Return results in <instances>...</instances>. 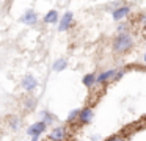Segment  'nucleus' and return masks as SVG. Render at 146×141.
I'll use <instances>...</instances> for the list:
<instances>
[{"mask_svg": "<svg viewBox=\"0 0 146 141\" xmlns=\"http://www.w3.org/2000/svg\"><path fill=\"white\" fill-rule=\"evenodd\" d=\"M107 141H126L124 138H121V136H111L110 140H107Z\"/></svg>", "mask_w": 146, "mask_h": 141, "instance_id": "aec40b11", "label": "nucleus"}, {"mask_svg": "<svg viewBox=\"0 0 146 141\" xmlns=\"http://www.w3.org/2000/svg\"><path fill=\"white\" fill-rule=\"evenodd\" d=\"M127 28H129V24H126V22L118 24V33H129V31H127Z\"/></svg>", "mask_w": 146, "mask_h": 141, "instance_id": "f3484780", "label": "nucleus"}, {"mask_svg": "<svg viewBox=\"0 0 146 141\" xmlns=\"http://www.w3.org/2000/svg\"><path fill=\"white\" fill-rule=\"evenodd\" d=\"M111 46H113V50L116 53H126L133 47V38L130 33H118Z\"/></svg>", "mask_w": 146, "mask_h": 141, "instance_id": "f257e3e1", "label": "nucleus"}, {"mask_svg": "<svg viewBox=\"0 0 146 141\" xmlns=\"http://www.w3.org/2000/svg\"><path fill=\"white\" fill-rule=\"evenodd\" d=\"M130 6L129 5H123V6H119V8H116L113 13H111V17H113V21H116V22H119V21H123L124 17H127V16L130 14Z\"/></svg>", "mask_w": 146, "mask_h": 141, "instance_id": "0eeeda50", "label": "nucleus"}, {"mask_svg": "<svg viewBox=\"0 0 146 141\" xmlns=\"http://www.w3.org/2000/svg\"><path fill=\"white\" fill-rule=\"evenodd\" d=\"M66 135H68L66 127L60 125V127H55L54 130L49 133V140H50V141H63L64 138H66Z\"/></svg>", "mask_w": 146, "mask_h": 141, "instance_id": "6e6552de", "label": "nucleus"}, {"mask_svg": "<svg viewBox=\"0 0 146 141\" xmlns=\"http://www.w3.org/2000/svg\"><path fill=\"white\" fill-rule=\"evenodd\" d=\"M140 22H141L143 27H146V14H141V16H140Z\"/></svg>", "mask_w": 146, "mask_h": 141, "instance_id": "6ab92c4d", "label": "nucleus"}, {"mask_svg": "<svg viewBox=\"0 0 146 141\" xmlns=\"http://www.w3.org/2000/svg\"><path fill=\"white\" fill-rule=\"evenodd\" d=\"M126 74V69H118V74H116V77H115V80L113 81H116V80H119L121 77H123V75Z\"/></svg>", "mask_w": 146, "mask_h": 141, "instance_id": "a211bd4d", "label": "nucleus"}, {"mask_svg": "<svg viewBox=\"0 0 146 141\" xmlns=\"http://www.w3.org/2000/svg\"><path fill=\"white\" fill-rule=\"evenodd\" d=\"M41 118H42V122H46V125L52 124V122H54L55 119H57L50 111H47V110H42V111H41Z\"/></svg>", "mask_w": 146, "mask_h": 141, "instance_id": "4468645a", "label": "nucleus"}, {"mask_svg": "<svg viewBox=\"0 0 146 141\" xmlns=\"http://www.w3.org/2000/svg\"><path fill=\"white\" fill-rule=\"evenodd\" d=\"M8 124H10L11 130H14V132H17L21 127H22V121H21V118H17V116H13V118H10Z\"/></svg>", "mask_w": 146, "mask_h": 141, "instance_id": "ddd939ff", "label": "nucleus"}, {"mask_svg": "<svg viewBox=\"0 0 146 141\" xmlns=\"http://www.w3.org/2000/svg\"><path fill=\"white\" fill-rule=\"evenodd\" d=\"M42 22L47 25H54V24H58L60 22V16H58L57 9H50L49 13H46V16L42 17Z\"/></svg>", "mask_w": 146, "mask_h": 141, "instance_id": "9d476101", "label": "nucleus"}, {"mask_svg": "<svg viewBox=\"0 0 146 141\" xmlns=\"http://www.w3.org/2000/svg\"><path fill=\"white\" fill-rule=\"evenodd\" d=\"M72 21H74V16L71 11H66L63 16L60 17V22H58V30L60 31H68L71 27H72Z\"/></svg>", "mask_w": 146, "mask_h": 141, "instance_id": "20e7f679", "label": "nucleus"}, {"mask_svg": "<svg viewBox=\"0 0 146 141\" xmlns=\"http://www.w3.org/2000/svg\"><path fill=\"white\" fill-rule=\"evenodd\" d=\"M118 74V69H108V71H104L101 74H98V78H96V85H105L107 81L115 80Z\"/></svg>", "mask_w": 146, "mask_h": 141, "instance_id": "39448f33", "label": "nucleus"}, {"mask_svg": "<svg viewBox=\"0 0 146 141\" xmlns=\"http://www.w3.org/2000/svg\"><path fill=\"white\" fill-rule=\"evenodd\" d=\"M80 111L82 110L77 108V110H72V111L68 115V122H74V121H79V116H80Z\"/></svg>", "mask_w": 146, "mask_h": 141, "instance_id": "2eb2a0df", "label": "nucleus"}, {"mask_svg": "<svg viewBox=\"0 0 146 141\" xmlns=\"http://www.w3.org/2000/svg\"><path fill=\"white\" fill-rule=\"evenodd\" d=\"M96 78H98V75H96L94 72H90V74H86L85 77H83L82 83L85 85L86 88H91V86H94V85H96Z\"/></svg>", "mask_w": 146, "mask_h": 141, "instance_id": "f8f14e48", "label": "nucleus"}, {"mask_svg": "<svg viewBox=\"0 0 146 141\" xmlns=\"http://www.w3.org/2000/svg\"><path fill=\"white\" fill-rule=\"evenodd\" d=\"M66 68H68V60L66 58H58V60H55V63L52 64V69H54L55 72H61Z\"/></svg>", "mask_w": 146, "mask_h": 141, "instance_id": "9b49d317", "label": "nucleus"}, {"mask_svg": "<svg viewBox=\"0 0 146 141\" xmlns=\"http://www.w3.org/2000/svg\"><path fill=\"white\" fill-rule=\"evenodd\" d=\"M38 14H36L35 9H27L25 13L22 14V17H21V22L25 25H30V27H35L36 24H38Z\"/></svg>", "mask_w": 146, "mask_h": 141, "instance_id": "423d86ee", "label": "nucleus"}, {"mask_svg": "<svg viewBox=\"0 0 146 141\" xmlns=\"http://www.w3.org/2000/svg\"><path fill=\"white\" fill-rule=\"evenodd\" d=\"M38 85H39V81L36 80V78L33 77L32 74L24 75L22 80H21V86H22L24 89L27 91V93H33V91H35L36 88H38Z\"/></svg>", "mask_w": 146, "mask_h": 141, "instance_id": "f03ea898", "label": "nucleus"}, {"mask_svg": "<svg viewBox=\"0 0 146 141\" xmlns=\"http://www.w3.org/2000/svg\"><path fill=\"white\" fill-rule=\"evenodd\" d=\"M143 61H145V63H146V53H145V56H143Z\"/></svg>", "mask_w": 146, "mask_h": 141, "instance_id": "412c9836", "label": "nucleus"}, {"mask_svg": "<svg viewBox=\"0 0 146 141\" xmlns=\"http://www.w3.org/2000/svg\"><path fill=\"white\" fill-rule=\"evenodd\" d=\"M36 107V99H33V97H27L25 100V110H33Z\"/></svg>", "mask_w": 146, "mask_h": 141, "instance_id": "dca6fc26", "label": "nucleus"}, {"mask_svg": "<svg viewBox=\"0 0 146 141\" xmlns=\"http://www.w3.org/2000/svg\"><path fill=\"white\" fill-rule=\"evenodd\" d=\"M93 118H94L93 110L90 108V107H85V108H82V111H80L79 122H80V124H90V122L93 121Z\"/></svg>", "mask_w": 146, "mask_h": 141, "instance_id": "1a4fd4ad", "label": "nucleus"}, {"mask_svg": "<svg viewBox=\"0 0 146 141\" xmlns=\"http://www.w3.org/2000/svg\"><path fill=\"white\" fill-rule=\"evenodd\" d=\"M46 127H47V125H46V122H42V121L35 122V124H32L29 128H27V135L32 136V138H39L46 132Z\"/></svg>", "mask_w": 146, "mask_h": 141, "instance_id": "7ed1b4c3", "label": "nucleus"}]
</instances>
